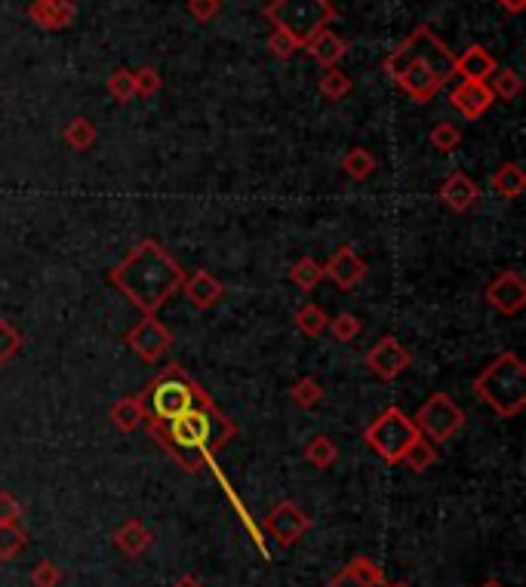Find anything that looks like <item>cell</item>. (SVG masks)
<instances>
[{
  "mask_svg": "<svg viewBox=\"0 0 526 587\" xmlns=\"http://www.w3.org/2000/svg\"><path fill=\"white\" fill-rule=\"evenodd\" d=\"M483 296H487V302H490V308L496 314L517 317L526 308V280L520 277V271L508 268V271H502L499 277L490 280V286H487Z\"/></svg>",
  "mask_w": 526,
  "mask_h": 587,
  "instance_id": "obj_12",
  "label": "cell"
},
{
  "mask_svg": "<svg viewBox=\"0 0 526 587\" xmlns=\"http://www.w3.org/2000/svg\"><path fill=\"white\" fill-rule=\"evenodd\" d=\"M305 461H308L311 468H317V471H327V468H333L336 461H339V446L330 437L317 434L305 446Z\"/></svg>",
  "mask_w": 526,
  "mask_h": 587,
  "instance_id": "obj_27",
  "label": "cell"
},
{
  "mask_svg": "<svg viewBox=\"0 0 526 587\" xmlns=\"http://www.w3.org/2000/svg\"><path fill=\"white\" fill-rule=\"evenodd\" d=\"M434 461H437V443H431V440H425V437L419 434V437L407 446V452H403L400 465H407L413 474H422V471L434 468Z\"/></svg>",
  "mask_w": 526,
  "mask_h": 587,
  "instance_id": "obj_24",
  "label": "cell"
},
{
  "mask_svg": "<svg viewBox=\"0 0 526 587\" xmlns=\"http://www.w3.org/2000/svg\"><path fill=\"white\" fill-rule=\"evenodd\" d=\"M62 569L53 563V560H40L34 569H31V584L34 587H59L62 584Z\"/></svg>",
  "mask_w": 526,
  "mask_h": 587,
  "instance_id": "obj_39",
  "label": "cell"
},
{
  "mask_svg": "<svg viewBox=\"0 0 526 587\" xmlns=\"http://www.w3.org/2000/svg\"><path fill=\"white\" fill-rule=\"evenodd\" d=\"M330 332H333V339L339 342V345H348V342H354L357 335L363 332V323H360V317L357 314H339V317H333L330 323Z\"/></svg>",
  "mask_w": 526,
  "mask_h": 587,
  "instance_id": "obj_37",
  "label": "cell"
},
{
  "mask_svg": "<svg viewBox=\"0 0 526 587\" xmlns=\"http://www.w3.org/2000/svg\"><path fill=\"white\" fill-rule=\"evenodd\" d=\"M323 277H330L339 289H354L367 277V262H363L351 246H339L333 259L323 265Z\"/></svg>",
  "mask_w": 526,
  "mask_h": 587,
  "instance_id": "obj_15",
  "label": "cell"
},
{
  "mask_svg": "<svg viewBox=\"0 0 526 587\" xmlns=\"http://www.w3.org/2000/svg\"><path fill=\"white\" fill-rule=\"evenodd\" d=\"M496 4H499L505 13H511V16H520V13L526 10V0H496Z\"/></svg>",
  "mask_w": 526,
  "mask_h": 587,
  "instance_id": "obj_43",
  "label": "cell"
},
{
  "mask_svg": "<svg viewBox=\"0 0 526 587\" xmlns=\"http://www.w3.org/2000/svg\"><path fill=\"white\" fill-rule=\"evenodd\" d=\"M28 548V532L19 523H0V560L10 563Z\"/></svg>",
  "mask_w": 526,
  "mask_h": 587,
  "instance_id": "obj_28",
  "label": "cell"
},
{
  "mask_svg": "<svg viewBox=\"0 0 526 587\" xmlns=\"http://www.w3.org/2000/svg\"><path fill=\"white\" fill-rule=\"evenodd\" d=\"M127 348L145 363H157L173 351V332L157 320V314H142V320L127 332Z\"/></svg>",
  "mask_w": 526,
  "mask_h": 587,
  "instance_id": "obj_9",
  "label": "cell"
},
{
  "mask_svg": "<svg viewBox=\"0 0 526 587\" xmlns=\"http://www.w3.org/2000/svg\"><path fill=\"white\" fill-rule=\"evenodd\" d=\"M327 323H330V317L320 305H302L296 311V326L302 335H308V339H317V335L327 332Z\"/></svg>",
  "mask_w": 526,
  "mask_h": 587,
  "instance_id": "obj_30",
  "label": "cell"
},
{
  "mask_svg": "<svg viewBox=\"0 0 526 587\" xmlns=\"http://www.w3.org/2000/svg\"><path fill=\"white\" fill-rule=\"evenodd\" d=\"M487 87H490V93H493L496 102L499 99L502 102H514L523 93V80H520V74L514 68H496L490 74V80H487Z\"/></svg>",
  "mask_w": 526,
  "mask_h": 587,
  "instance_id": "obj_26",
  "label": "cell"
},
{
  "mask_svg": "<svg viewBox=\"0 0 526 587\" xmlns=\"http://www.w3.org/2000/svg\"><path fill=\"white\" fill-rule=\"evenodd\" d=\"M317 90L323 99H330V102H339L351 93V77L342 71V68H327L320 74V83H317Z\"/></svg>",
  "mask_w": 526,
  "mask_h": 587,
  "instance_id": "obj_29",
  "label": "cell"
},
{
  "mask_svg": "<svg viewBox=\"0 0 526 587\" xmlns=\"http://www.w3.org/2000/svg\"><path fill=\"white\" fill-rule=\"evenodd\" d=\"M108 96L117 102V105H130L136 99V83H133V71L130 68H117L111 77H108Z\"/></svg>",
  "mask_w": 526,
  "mask_h": 587,
  "instance_id": "obj_34",
  "label": "cell"
},
{
  "mask_svg": "<svg viewBox=\"0 0 526 587\" xmlns=\"http://www.w3.org/2000/svg\"><path fill=\"white\" fill-rule=\"evenodd\" d=\"M342 173L354 182H367L376 173V154L370 148H351L342 157Z\"/></svg>",
  "mask_w": 526,
  "mask_h": 587,
  "instance_id": "obj_25",
  "label": "cell"
},
{
  "mask_svg": "<svg viewBox=\"0 0 526 587\" xmlns=\"http://www.w3.org/2000/svg\"><path fill=\"white\" fill-rule=\"evenodd\" d=\"M290 280H293L302 292H314V289L320 286V280H323V265H320L317 259H311V256H302V259L293 265Z\"/></svg>",
  "mask_w": 526,
  "mask_h": 587,
  "instance_id": "obj_31",
  "label": "cell"
},
{
  "mask_svg": "<svg viewBox=\"0 0 526 587\" xmlns=\"http://www.w3.org/2000/svg\"><path fill=\"white\" fill-rule=\"evenodd\" d=\"M428 142H431V148H434L437 154H453V151L462 145V130L456 127L453 120H440L437 127L431 130Z\"/></svg>",
  "mask_w": 526,
  "mask_h": 587,
  "instance_id": "obj_32",
  "label": "cell"
},
{
  "mask_svg": "<svg viewBox=\"0 0 526 587\" xmlns=\"http://www.w3.org/2000/svg\"><path fill=\"white\" fill-rule=\"evenodd\" d=\"M210 394L200 388L191 375L182 369V363H170L167 369H160L154 379L145 385L139 394L142 403V425H157V422H170V418L182 415L194 403L207 400Z\"/></svg>",
  "mask_w": 526,
  "mask_h": 587,
  "instance_id": "obj_4",
  "label": "cell"
},
{
  "mask_svg": "<svg viewBox=\"0 0 526 587\" xmlns=\"http://www.w3.org/2000/svg\"><path fill=\"white\" fill-rule=\"evenodd\" d=\"M480 587H505V584H502L499 578H487V581H483Z\"/></svg>",
  "mask_w": 526,
  "mask_h": 587,
  "instance_id": "obj_45",
  "label": "cell"
},
{
  "mask_svg": "<svg viewBox=\"0 0 526 587\" xmlns=\"http://www.w3.org/2000/svg\"><path fill=\"white\" fill-rule=\"evenodd\" d=\"M474 394L502 418H517L526 409V366L514 351L499 354L474 379Z\"/></svg>",
  "mask_w": 526,
  "mask_h": 587,
  "instance_id": "obj_5",
  "label": "cell"
},
{
  "mask_svg": "<svg viewBox=\"0 0 526 587\" xmlns=\"http://www.w3.org/2000/svg\"><path fill=\"white\" fill-rule=\"evenodd\" d=\"M25 16L44 31H62L74 25L77 7H74V0H31Z\"/></svg>",
  "mask_w": 526,
  "mask_h": 587,
  "instance_id": "obj_14",
  "label": "cell"
},
{
  "mask_svg": "<svg viewBox=\"0 0 526 587\" xmlns=\"http://www.w3.org/2000/svg\"><path fill=\"white\" fill-rule=\"evenodd\" d=\"M19 520H22V501L0 489V523H19Z\"/></svg>",
  "mask_w": 526,
  "mask_h": 587,
  "instance_id": "obj_41",
  "label": "cell"
},
{
  "mask_svg": "<svg viewBox=\"0 0 526 587\" xmlns=\"http://www.w3.org/2000/svg\"><path fill=\"white\" fill-rule=\"evenodd\" d=\"M151 440L164 449L185 474L213 468L216 455L237 437V425L213 403V397L194 403L170 422L145 425Z\"/></svg>",
  "mask_w": 526,
  "mask_h": 587,
  "instance_id": "obj_1",
  "label": "cell"
},
{
  "mask_svg": "<svg viewBox=\"0 0 526 587\" xmlns=\"http://www.w3.org/2000/svg\"><path fill=\"white\" fill-rule=\"evenodd\" d=\"M419 434L431 443H447L465 428V409L443 391H434L413 415Z\"/></svg>",
  "mask_w": 526,
  "mask_h": 587,
  "instance_id": "obj_8",
  "label": "cell"
},
{
  "mask_svg": "<svg viewBox=\"0 0 526 587\" xmlns=\"http://www.w3.org/2000/svg\"><path fill=\"white\" fill-rule=\"evenodd\" d=\"M111 541H114V548L120 554L136 560V557H142L151 548V544H154V535H151V529L139 517H130V520H124V523L114 529Z\"/></svg>",
  "mask_w": 526,
  "mask_h": 587,
  "instance_id": "obj_18",
  "label": "cell"
},
{
  "mask_svg": "<svg viewBox=\"0 0 526 587\" xmlns=\"http://www.w3.org/2000/svg\"><path fill=\"white\" fill-rule=\"evenodd\" d=\"M293 403L296 406H302V409H314L320 400H323V385L317 382V379H311V375H305V379H299L296 385H293Z\"/></svg>",
  "mask_w": 526,
  "mask_h": 587,
  "instance_id": "obj_38",
  "label": "cell"
},
{
  "mask_svg": "<svg viewBox=\"0 0 526 587\" xmlns=\"http://www.w3.org/2000/svg\"><path fill=\"white\" fill-rule=\"evenodd\" d=\"M336 16H339V10L330 4V0H271V4L265 7V19L274 28H283L287 34H293L302 47L317 31L330 28V22Z\"/></svg>",
  "mask_w": 526,
  "mask_h": 587,
  "instance_id": "obj_6",
  "label": "cell"
},
{
  "mask_svg": "<svg viewBox=\"0 0 526 587\" xmlns=\"http://www.w3.org/2000/svg\"><path fill=\"white\" fill-rule=\"evenodd\" d=\"M19 351H22V332L10 320L0 317V366H7Z\"/></svg>",
  "mask_w": 526,
  "mask_h": 587,
  "instance_id": "obj_36",
  "label": "cell"
},
{
  "mask_svg": "<svg viewBox=\"0 0 526 587\" xmlns=\"http://www.w3.org/2000/svg\"><path fill=\"white\" fill-rule=\"evenodd\" d=\"M262 529L280 544V548H293V544L311 529V517L296 505V501H280V505H274L265 514Z\"/></svg>",
  "mask_w": 526,
  "mask_h": 587,
  "instance_id": "obj_11",
  "label": "cell"
},
{
  "mask_svg": "<svg viewBox=\"0 0 526 587\" xmlns=\"http://www.w3.org/2000/svg\"><path fill=\"white\" fill-rule=\"evenodd\" d=\"M182 292H185V299L200 308V311H207V308H216L225 296V283L210 274V271H194V274H185V283H182Z\"/></svg>",
  "mask_w": 526,
  "mask_h": 587,
  "instance_id": "obj_16",
  "label": "cell"
},
{
  "mask_svg": "<svg viewBox=\"0 0 526 587\" xmlns=\"http://www.w3.org/2000/svg\"><path fill=\"white\" fill-rule=\"evenodd\" d=\"M188 13L197 22H213L222 13V0H188Z\"/></svg>",
  "mask_w": 526,
  "mask_h": 587,
  "instance_id": "obj_40",
  "label": "cell"
},
{
  "mask_svg": "<svg viewBox=\"0 0 526 587\" xmlns=\"http://www.w3.org/2000/svg\"><path fill=\"white\" fill-rule=\"evenodd\" d=\"M385 587H410V584H403V581H388Z\"/></svg>",
  "mask_w": 526,
  "mask_h": 587,
  "instance_id": "obj_46",
  "label": "cell"
},
{
  "mask_svg": "<svg viewBox=\"0 0 526 587\" xmlns=\"http://www.w3.org/2000/svg\"><path fill=\"white\" fill-rule=\"evenodd\" d=\"M305 50H308V56H311L317 65H323V68H339V62H342L345 53H348V44H345V37L336 34L333 28H323V31H317V34L308 40Z\"/></svg>",
  "mask_w": 526,
  "mask_h": 587,
  "instance_id": "obj_19",
  "label": "cell"
},
{
  "mask_svg": "<svg viewBox=\"0 0 526 587\" xmlns=\"http://www.w3.org/2000/svg\"><path fill=\"white\" fill-rule=\"evenodd\" d=\"M111 286L142 314H160L185 283L182 265L157 240H139L108 271Z\"/></svg>",
  "mask_w": 526,
  "mask_h": 587,
  "instance_id": "obj_3",
  "label": "cell"
},
{
  "mask_svg": "<svg viewBox=\"0 0 526 587\" xmlns=\"http://www.w3.org/2000/svg\"><path fill=\"white\" fill-rule=\"evenodd\" d=\"M133 83H136V99H151L160 93V87H164V77H160L157 68L151 65H142L133 71Z\"/></svg>",
  "mask_w": 526,
  "mask_h": 587,
  "instance_id": "obj_35",
  "label": "cell"
},
{
  "mask_svg": "<svg viewBox=\"0 0 526 587\" xmlns=\"http://www.w3.org/2000/svg\"><path fill=\"white\" fill-rule=\"evenodd\" d=\"M490 188H493L499 197H505V200L520 197V194L526 191V173H523V166L514 163V160L502 163L499 170L490 176Z\"/></svg>",
  "mask_w": 526,
  "mask_h": 587,
  "instance_id": "obj_21",
  "label": "cell"
},
{
  "mask_svg": "<svg viewBox=\"0 0 526 587\" xmlns=\"http://www.w3.org/2000/svg\"><path fill=\"white\" fill-rule=\"evenodd\" d=\"M367 369L376 375L379 382H394V379H400L403 372L410 369V363H413V354H410V348L403 345L397 335H382V339L367 351Z\"/></svg>",
  "mask_w": 526,
  "mask_h": 587,
  "instance_id": "obj_10",
  "label": "cell"
},
{
  "mask_svg": "<svg viewBox=\"0 0 526 587\" xmlns=\"http://www.w3.org/2000/svg\"><path fill=\"white\" fill-rule=\"evenodd\" d=\"M496 68H499L496 56H493L487 47H480V44H474V47H468L462 56H456V77H462V80H480V83H487L490 74H493Z\"/></svg>",
  "mask_w": 526,
  "mask_h": 587,
  "instance_id": "obj_20",
  "label": "cell"
},
{
  "mask_svg": "<svg viewBox=\"0 0 526 587\" xmlns=\"http://www.w3.org/2000/svg\"><path fill=\"white\" fill-rule=\"evenodd\" d=\"M62 139L71 151H90L99 139V130H96V123L90 117H74V120H68Z\"/></svg>",
  "mask_w": 526,
  "mask_h": 587,
  "instance_id": "obj_23",
  "label": "cell"
},
{
  "mask_svg": "<svg viewBox=\"0 0 526 587\" xmlns=\"http://www.w3.org/2000/svg\"><path fill=\"white\" fill-rule=\"evenodd\" d=\"M265 47H268V53L274 56V59H280V62H290L299 50H302V44L293 37V34H287L283 28H271V34H268V40H265Z\"/></svg>",
  "mask_w": 526,
  "mask_h": 587,
  "instance_id": "obj_33",
  "label": "cell"
},
{
  "mask_svg": "<svg viewBox=\"0 0 526 587\" xmlns=\"http://www.w3.org/2000/svg\"><path fill=\"white\" fill-rule=\"evenodd\" d=\"M416 437H419L416 422L400 406L382 409L367 425V431H363V440H367V446L385 461V465H400L403 452H407V446Z\"/></svg>",
  "mask_w": 526,
  "mask_h": 587,
  "instance_id": "obj_7",
  "label": "cell"
},
{
  "mask_svg": "<svg viewBox=\"0 0 526 587\" xmlns=\"http://www.w3.org/2000/svg\"><path fill=\"white\" fill-rule=\"evenodd\" d=\"M382 68L403 96L425 105L456 77V56L428 25H419L385 56Z\"/></svg>",
  "mask_w": 526,
  "mask_h": 587,
  "instance_id": "obj_2",
  "label": "cell"
},
{
  "mask_svg": "<svg viewBox=\"0 0 526 587\" xmlns=\"http://www.w3.org/2000/svg\"><path fill=\"white\" fill-rule=\"evenodd\" d=\"M385 584H388V581H385ZM385 584H382V587H385ZM323 587H363V584H360V581H354L345 569H339V572H336L327 584H323Z\"/></svg>",
  "mask_w": 526,
  "mask_h": 587,
  "instance_id": "obj_42",
  "label": "cell"
},
{
  "mask_svg": "<svg viewBox=\"0 0 526 587\" xmlns=\"http://www.w3.org/2000/svg\"><path fill=\"white\" fill-rule=\"evenodd\" d=\"M450 105L465 120H477V117H483V114H487L496 105V99H493L487 83H480V80H459L456 87H453V93H450Z\"/></svg>",
  "mask_w": 526,
  "mask_h": 587,
  "instance_id": "obj_13",
  "label": "cell"
},
{
  "mask_svg": "<svg viewBox=\"0 0 526 587\" xmlns=\"http://www.w3.org/2000/svg\"><path fill=\"white\" fill-rule=\"evenodd\" d=\"M108 418H111V425H114L117 431L133 434V431L142 425V403H139V394H136V397L130 394V397L114 400L111 409H108Z\"/></svg>",
  "mask_w": 526,
  "mask_h": 587,
  "instance_id": "obj_22",
  "label": "cell"
},
{
  "mask_svg": "<svg viewBox=\"0 0 526 587\" xmlns=\"http://www.w3.org/2000/svg\"><path fill=\"white\" fill-rule=\"evenodd\" d=\"M173 587H204V581H200L197 575H191V572H188V575L176 578V584H173Z\"/></svg>",
  "mask_w": 526,
  "mask_h": 587,
  "instance_id": "obj_44",
  "label": "cell"
},
{
  "mask_svg": "<svg viewBox=\"0 0 526 587\" xmlns=\"http://www.w3.org/2000/svg\"><path fill=\"white\" fill-rule=\"evenodd\" d=\"M437 197H440L443 206L453 209V213H468V209L480 200V188L468 173L456 170V173H450L447 179H443Z\"/></svg>",
  "mask_w": 526,
  "mask_h": 587,
  "instance_id": "obj_17",
  "label": "cell"
}]
</instances>
